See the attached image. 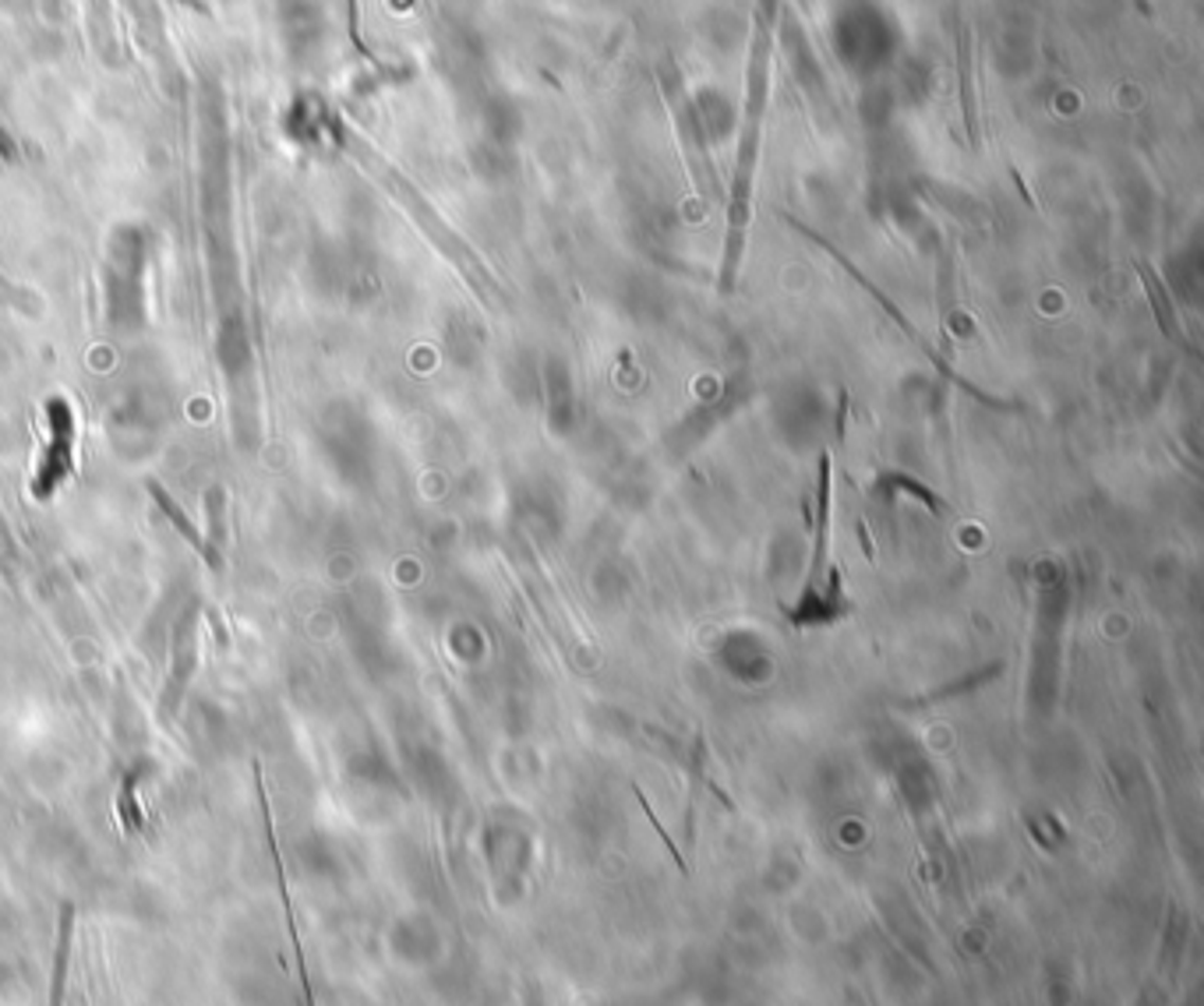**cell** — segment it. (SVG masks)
Masks as SVG:
<instances>
[{
    "label": "cell",
    "instance_id": "obj_1",
    "mask_svg": "<svg viewBox=\"0 0 1204 1006\" xmlns=\"http://www.w3.org/2000/svg\"><path fill=\"white\" fill-rule=\"evenodd\" d=\"M780 0H756V25L753 42H749V68H745V110H742V131H738V156H735V177H732V201H727V233H724V258L721 275H717V290L732 293L738 262H742L745 248V230L753 219V177H756V159H759V131H763V110H767V64H770V36L777 25Z\"/></svg>",
    "mask_w": 1204,
    "mask_h": 1006
},
{
    "label": "cell",
    "instance_id": "obj_2",
    "mask_svg": "<svg viewBox=\"0 0 1204 1006\" xmlns=\"http://www.w3.org/2000/svg\"><path fill=\"white\" fill-rule=\"evenodd\" d=\"M47 452L39 460V470L33 473V498L36 502H50L60 484L68 481L71 470H75V438H78V420H75V407L65 396H50L47 399Z\"/></svg>",
    "mask_w": 1204,
    "mask_h": 1006
},
{
    "label": "cell",
    "instance_id": "obj_3",
    "mask_svg": "<svg viewBox=\"0 0 1204 1006\" xmlns=\"http://www.w3.org/2000/svg\"><path fill=\"white\" fill-rule=\"evenodd\" d=\"M1180 964H1183V929H1180L1176 915H1172L1169 926H1166V936H1162V950H1158L1155 971L1148 974L1137 1006H1169L1172 995H1176Z\"/></svg>",
    "mask_w": 1204,
    "mask_h": 1006
},
{
    "label": "cell",
    "instance_id": "obj_4",
    "mask_svg": "<svg viewBox=\"0 0 1204 1006\" xmlns=\"http://www.w3.org/2000/svg\"><path fill=\"white\" fill-rule=\"evenodd\" d=\"M149 495H152V502H156V508H160V513H163L166 523H170V526L177 529V534H181V537L187 540V544H192V547L198 551V555H202L205 565L213 569V572L223 569V555L209 547L205 534H198V526L192 523V516L184 513L181 502H177V498H174L170 491H166V487H163L160 481H149Z\"/></svg>",
    "mask_w": 1204,
    "mask_h": 1006
},
{
    "label": "cell",
    "instance_id": "obj_5",
    "mask_svg": "<svg viewBox=\"0 0 1204 1006\" xmlns=\"http://www.w3.org/2000/svg\"><path fill=\"white\" fill-rule=\"evenodd\" d=\"M71 936H75V908L65 904L57 918V947H54V971H50V1003L68 1006V968H71Z\"/></svg>",
    "mask_w": 1204,
    "mask_h": 1006
},
{
    "label": "cell",
    "instance_id": "obj_6",
    "mask_svg": "<svg viewBox=\"0 0 1204 1006\" xmlns=\"http://www.w3.org/2000/svg\"><path fill=\"white\" fill-rule=\"evenodd\" d=\"M174 657H177V664H174L177 685L163 696V717H170V709L177 714V703H181V693H184L187 678H192V671H195V629H192V622H184V629H181V646H174ZM174 675H170V678H174Z\"/></svg>",
    "mask_w": 1204,
    "mask_h": 1006
},
{
    "label": "cell",
    "instance_id": "obj_7",
    "mask_svg": "<svg viewBox=\"0 0 1204 1006\" xmlns=\"http://www.w3.org/2000/svg\"><path fill=\"white\" fill-rule=\"evenodd\" d=\"M1137 272H1140V280H1145V290H1148V297H1151V304H1155V318H1158L1162 333H1166V336L1172 339V343H1183V346H1187V339H1183V328H1180L1176 315H1172V307H1169V301H1166V290H1162L1158 275L1151 272L1145 262L1137 265Z\"/></svg>",
    "mask_w": 1204,
    "mask_h": 1006
},
{
    "label": "cell",
    "instance_id": "obj_8",
    "mask_svg": "<svg viewBox=\"0 0 1204 1006\" xmlns=\"http://www.w3.org/2000/svg\"><path fill=\"white\" fill-rule=\"evenodd\" d=\"M897 487H901V491H908L912 498H918V502H926V508H929V513H933V516H944V513H947V508H944V498L933 495L926 484H918L915 477H908V473H883V477H880V484H876V491H897Z\"/></svg>",
    "mask_w": 1204,
    "mask_h": 1006
},
{
    "label": "cell",
    "instance_id": "obj_9",
    "mask_svg": "<svg viewBox=\"0 0 1204 1006\" xmlns=\"http://www.w3.org/2000/svg\"><path fill=\"white\" fill-rule=\"evenodd\" d=\"M223 505H227V491L223 487H213V491L205 495V513H209V547L219 551L223 555V544H227V519H223Z\"/></svg>",
    "mask_w": 1204,
    "mask_h": 1006
},
{
    "label": "cell",
    "instance_id": "obj_10",
    "mask_svg": "<svg viewBox=\"0 0 1204 1006\" xmlns=\"http://www.w3.org/2000/svg\"><path fill=\"white\" fill-rule=\"evenodd\" d=\"M134 784H139V770L128 773V780L121 784V798H118V812H121L124 826H128V833H139L142 826H145L139 802H134V791H139V788H134Z\"/></svg>",
    "mask_w": 1204,
    "mask_h": 1006
},
{
    "label": "cell",
    "instance_id": "obj_11",
    "mask_svg": "<svg viewBox=\"0 0 1204 1006\" xmlns=\"http://www.w3.org/2000/svg\"><path fill=\"white\" fill-rule=\"evenodd\" d=\"M632 794H636V802H640V809H643V812H647V820H650V826H653V830H658V837H661V841H664V844H668V855L675 858V865H679V868H682V873H685V858H682V851H679V847H675V841H671V837H668V830H664V826H661V820H658V815H653V809H650V802H647V794H643V791L636 788V784H632Z\"/></svg>",
    "mask_w": 1204,
    "mask_h": 1006
}]
</instances>
